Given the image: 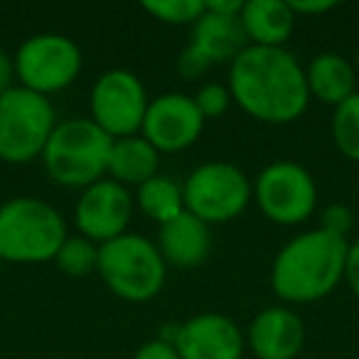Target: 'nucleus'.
Returning <instances> with one entry per match:
<instances>
[{"instance_id":"nucleus-5","label":"nucleus","mask_w":359,"mask_h":359,"mask_svg":"<svg viewBox=\"0 0 359 359\" xmlns=\"http://www.w3.org/2000/svg\"><path fill=\"white\" fill-rule=\"evenodd\" d=\"M104 283L128 303H148L165 285V259L153 241L126 231L99 246Z\"/></svg>"},{"instance_id":"nucleus-26","label":"nucleus","mask_w":359,"mask_h":359,"mask_svg":"<svg viewBox=\"0 0 359 359\" xmlns=\"http://www.w3.org/2000/svg\"><path fill=\"white\" fill-rule=\"evenodd\" d=\"M210 67H212V62L207 60V57L202 55L195 45L187 47V50L182 52V55H180V60H177V69H180V74L185 76V79H197V76L207 74V72H210Z\"/></svg>"},{"instance_id":"nucleus-27","label":"nucleus","mask_w":359,"mask_h":359,"mask_svg":"<svg viewBox=\"0 0 359 359\" xmlns=\"http://www.w3.org/2000/svg\"><path fill=\"white\" fill-rule=\"evenodd\" d=\"M133 359H180L177 349L172 342H163V339H153V342L143 344L135 352Z\"/></svg>"},{"instance_id":"nucleus-13","label":"nucleus","mask_w":359,"mask_h":359,"mask_svg":"<svg viewBox=\"0 0 359 359\" xmlns=\"http://www.w3.org/2000/svg\"><path fill=\"white\" fill-rule=\"evenodd\" d=\"M180 359H241L244 334L234 320L219 313H202L187 320L175 334Z\"/></svg>"},{"instance_id":"nucleus-10","label":"nucleus","mask_w":359,"mask_h":359,"mask_svg":"<svg viewBox=\"0 0 359 359\" xmlns=\"http://www.w3.org/2000/svg\"><path fill=\"white\" fill-rule=\"evenodd\" d=\"M259 207L273 224L293 226L305 222L315 212L318 187L303 165L280 160L259 175L254 185Z\"/></svg>"},{"instance_id":"nucleus-33","label":"nucleus","mask_w":359,"mask_h":359,"mask_svg":"<svg viewBox=\"0 0 359 359\" xmlns=\"http://www.w3.org/2000/svg\"><path fill=\"white\" fill-rule=\"evenodd\" d=\"M357 72H359V52H357Z\"/></svg>"},{"instance_id":"nucleus-16","label":"nucleus","mask_w":359,"mask_h":359,"mask_svg":"<svg viewBox=\"0 0 359 359\" xmlns=\"http://www.w3.org/2000/svg\"><path fill=\"white\" fill-rule=\"evenodd\" d=\"M212 65L234 62L249 47L239 15H217L205 11V15L192 25V42Z\"/></svg>"},{"instance_id":"nucleus-19","label":"nucleus","mask_w":359,"mask_h":359,"mask_svg":"<svg viewBox=\"0 0 359 359\" xmlns=\"http://www.w3.org/2000/svg\"><path fill=\"white\" fill-rule=\"evenodd\" d=\"M160 168V153L143 138V135H130V138L114 140L109 155V170L111 180L121 185H143L150 177L158 175Z\"/></svg>"},{"instance_id":"nucleus-8","label":"nucleus","mask_w":359,"mask_h":359,"mask_svg":"<svg viewBox=\"0 0 359 359\" xmlns=\"http://www.w3.org/2000/svg\"><path fill=\"white\" fill-rule=\"evenodd\" d=\"M13 65L25 89L47 96L76 81L81 72V50L67 35L42 32L22 42Z\"/></svg>"},{"instance_id":"nucleus-24","label":"nucleus","mask_w":359,"mask_h":359,"mask_svg":"<svg viewBox=\"0 0 359 359\" xmlns=\"http://www.w3.org/2000/svg\"><path fill=\"white\" fill-rule=\"evenodd\" d=\"M192 99H195L202 118L207 121V118H219V116L229 109L231 94H229V86H222V84L210 81V84L200 86V91H197Z\"/></svg>"},{"instance_id":"nucleus-14","label":"nucleus","mask_w":359,"mask_h":359,"mask_svg":"<svg viewBox=\"0 0 359 359\" xmlns=\"http://www.w3.org/2000/svg\"><path fill=\"white\" fill-rule=\"evenodd\" d=\"M246 339L259 359H295L305 342V325L293 310L276 305L251 320Z\"/></svg>"},{"instance_id":"nucleus-21","label":"nucleus","mask_w":359,"mask_h":359,"mask_svg":"<svg viewBox=\"0 0 359 359\" xmlns=\"http://www.w3.org/2000/svg\"><path fill=\"white\" fill-rule=\"evenodd\" d=\"M332 138L344 158L359 163V91L334 109Z\"/></svg>"},{"instance_id":"nucleus-30","label":"nucleus","mask_w":359,"mask_h":359,"mask_svg":"<svg viewBox=\"0 0 359 359\" xmlns=\"http://www.w3.org/2000/svg\"><path fill=\"white\" fill-rule=\"evenodd\" d=\"M13 76H15V65L8 57V52L0 50V99L13 89Z\"/></svg>"},{"instance_id":"nucleus-17","label":"nucleus","mask_w":359,"mask_h":359,"mask_svg":"<svg viewBox=\"0 0 359 359\" xmlns=\"http://www.w3.org/2000/svg\"><path fill=\"white\" fill-rule=\"evenodd\" d=\"M239 18L254 47H283L295 27L293 8L283 0H249Z\"/></svg>"},{"instance_id":"nucleus-32","label":"nucleus","mask_w":359,"mask_h":359,"mask_svg":"<svg viewBox=\"0 0 359 359\" xmlns=\"http://www.w3.org/2000/svg\"><path fill=\"white\" fill-rule=\"evenodd\" d=\"M3 264H6V261H3V256H0V269H3Z\"/></svg>"},{"instance_id":"nucleus-20","label":"nucleus","mask_w":359,"mask_h":359,"mask_svg":"<svg viewBox=\"0 0 359 359\" xmlns=\"http://www.w3.org/2000/svg\"><path fill=\"white\" fill-rule=\"evenodd\" d=\"M138 205L145 217L165 224L185 212V197H182V187L172 177L155 175L138 187Z\"/></svg>"},{"instance_id":"nucleus-11","label":"nucleus","mask_w":359,"mask_h":359,"mask_svg":"<svg viewBox=\"0 0 359 359\" xmlns=\"http://www.w3.org/2000/svg\"><path fill=\"white\" fill-rule=\"evenodd\" d=\"M205 130V118L195 99L170 91L148 104L143 121V138L158 153H177L190 148Z\"/></svg>"},{"instance_id":"nucleus-23","label":"nucleus","mask_w":359,"mask_h":359,"mask_svg":"<svg viewBox=\"0 0 359 359\" xmlns=\"http://www.w3.org/2000/svg\"><path fill=\"white\" fill-rule=\"evenodd\" d=\"M143 11L168 25H195L205 15V3L202 0H148L143 3Z\"/></svg>"},{"instance_id":"nucleus-22","label":"nucleus","mask_w":359,"mask_h":359,"mask_svg":"<svg viewBox=\"0 0 359 359\" xmlns=\"http://www.w3.org/2000/svg\"><path fill=\"white\" fill-rule=\"evenodd\" d=\"M55 264L67 276H89L91 271L99 269V246L86 236H67L62 249L57 251Z\"/></svg>"},{"instance_id":"nucleus-31","label":"nucleus","mask_w":359,"mask_h":359,"mask_svg":"<svg viewBox=\"0 0 359 359\" xmlns=\"http://www.w3.org/2000/svg\"><path fill=\"white\" fill-rule=\"evenodd\" d=\"M244 3L241 0H210L205 3V11L217 13V15H241Z\"/></svg>"},{"instance_id":"nucleus-9","label":"nucleus","mask_w":359,"mask_h":359,"mask_svg":"<svg viewBox=\"0 0 359 359\" xmlns=\"http://www.w3.org/2000/svg\"><path fill=\"white\" fill-rule=\"evenodd\" d=\"M148 94L133 72L111 69L91 89V121L114 140L130 138L143 130Z\"/></svg>"},{"instance_id":"nucleus-7","label":"nucleus","mask_w":359,"mask_h":359,"mask_svg":"<svg viewBox=\"0 0 359 359\" xmlns=\"http://www.w3.org/2000/svg\"><path fill=\"white\" fill-rule=\"evenodd\" d=\"M185 210L205 224H224L246 210L251 182L231 163H205L192 170L182 185Z\"/></svg>"},{"instance_id":"nucleus-2","label":"nucleus","mask_w":359,"mask_h":359,"mask_svg":"<svg viewBox=\"0 0 359 359\" xmlns=\"http://www.w3.org/2000/svg\"><path fill=\"white\" fill-rule=\"evenodd\" d=\"M347 239L323 229L305 231L278 251L271 269L276 295L288 303H315L330 295L344 278Z\"/></svg>"},{"instance_id":"nucleus-18","label":"nucleus","mask_w":359,"mask_h":359,"mask_svg":"<svg viewBox=\"0 0 359 359\" xmlns=\"http://www.w3.org/2000/svg\"><path fill=\"white\" fill-rule=\"evenodd\" d=\"M305 81H308L310 96L320 99L323 104H330L337 109L339 104L354 96V84H357V69L349 65L337 52H323L313 57L310 67L305 69Z\"/></svg>"},{"instance_id":"nucleus-1","label":"nucleus","mask_w":359,"mask_h":359,"mask_svg":"<svg viewBox=\"0 0 359 359\" xmlns=\"http://www.w3.org/2000/svg\"><path fill=\"white\" fill-rule=\"evenodd\" d=\"M229 94L264 123H293L308 109L305 69L283 47L249 45L229 67Z\"/></svg>"},{"instance_id":"nucleus-4","label":"nucleus","mask_w":359,"mask_h":359,"mask_svg":"<svg viewBox=\"0 0 359 359\" xmlns=\"http://www.w3.org/2000/svg\"><path fill=\"white\" fill-rule=\"evenodd\" d=\"M67 241V226L52 205L35 197H15L0 207V256L11 264L55 261Z\"/></svg>"},{"instance_id":"nucleus-15","label":"nucleus","mask_w":359,"mask_h":359,"mask_svg":"<svg viewBox=\"0 0 359 359\" xmlns=\"http://www.w3.org/2000/svg\"><path fill=\"white\" fill-rule=\"evenodd\" d=\"M160 254L165 264L180 266V269H195L210 256L212 234L210 224L197 219L190 212H182L175 219L160 224Z\"/></svg>"},{"instance_id":"nucleus-3","label":"nucleus","mask_w":359,"mask_h":359,"mask_svg":"<svg viewBox=\"0 0 359 359\" xmlns=\"http://www.w3.org/2000/svg\"><path fill=\"white\" fill-rule=\"evenodd\" d=\"M114 138L91 118H69L57 123L42 153L47 175L62 187H91L104 180Z\"/></svg>"},{"instance_id":"nucleus-25","label":"nucleus","mask_w":359,"mask_h":359,"mask_svg":"<svg viewBox=\"0 0 359 359\" xmlns=\"http://www.w3.org/2000/svg\"><path fill=\"white\" fill-rule=\"evenodd\" d=\"M352 212L344 205H330L327 210L323 212V226L320 229L327 231L332 236H339V239H347V234L352 231Z\"/></svg>"},{"instance_id":"nucleus-6","label":"nucleus","mask_w":359,"mask_h":359,"mask_svg":"<svg viewBox=\"0 0 359 359\" xmlns=\"http://www.w3.org/2000/svg\"><path fill=\"white\" fill-rule=\"evenodd\" d=\"M55 128L52 101L25 86H13L0 99V160L13 165L32 163L45 153Z\"/></svg>"},{"instance_id":"nucleus-12","label":"nucleus","mask_w":359,"mask_h":359,"mask_svg":"<svg viewBox=\"0 0 359 359\" xmlns=\"http://www.w3.org/2000/svg\"><path fill=\"white\" fill-rule=\"evenodd\" d=\"M133 215V197L116 180H99L81 192L74 210V222L81 236L96 244L118 239L128 229Z\"/></svg>"},{"instance_id":"nucleus-28","label":"nucleus","mask_w":359,"mask_h":359,"mask_svg":"<svg viewBox=\"0 0 359 359\" xmlns=\"http://www.w3.org/2000/svg\"><path fill=\"white\" fill-rule=\"evenodd\" d=\"M344 280L349 283V288L354 290V295L359 298V241L347 246V259H344Z\"/></svg>"},{"instance_id":"nucleus-29","label":"nucleus","mask_w":359,"mask_h":359,"mask_svg":"<svg viewBox=\"0 0 359 359\" xmlns=\"http://www.w3.org/2000/svg\"><path fill=\"white\" fill-rule=\"evenodd\" d=\"M290 8H293L295 18L298 15H323V13L332 11L334 3L332 0H310V3H290Z\"/></svg>"}]
</instances>
